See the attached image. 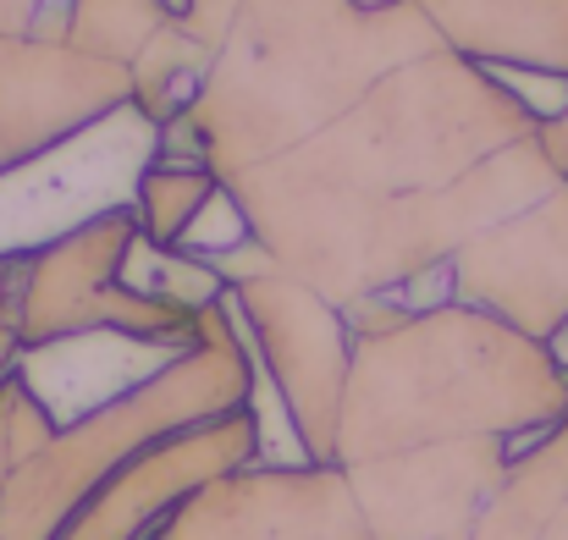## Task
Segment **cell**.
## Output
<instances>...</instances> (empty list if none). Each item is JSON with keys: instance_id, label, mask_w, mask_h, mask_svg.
<instances>
[{"instance_id": "obj_1", "label": "cell", "mask_w": 568, "mask_h": 540, "mask_svg": "<svg viewBox=\"0 0 568 540\" xmlns=\"http://www.w3.org/2000/svg\"><path fill=\"white\" fill-rule=\"evenodd\" d=\"M568 419L552 348L469 309H436L371 337L348 364L337 469H365L442 441H508L525 452Z\"/></svg>"}, {"instance_id": "obj_2", "label": "cell", "mask_w": 568, "mask_h": 540, "mask_svg": "<svg viewBox=\"0 0 568 540\" xmlns=\"http://www.w3.org/2000/svg\"><path fill=\"white\" fill-rule=\"evenodd\" d=\"M161 540H376L337 463H265L204 486Z\"/></svg>"}, {"instance_id": "obj_3", "label": "cell", "mask_w": 568, "mask_h": 540, "mask_svg": "<svg viewBox=\"0 0 568 540\" xmlns=\"http://www.w3.org/2000/svg\"><path fill=\"white\" fill-rule=\"evenodd\" d=\"M541 144H547V155H552V166L568 177V116L558 128H541Z\"/></svg>"}, {"instance_id": "obj_4", "label": "cell", "mask_w": 568, "mask_h": 540, "mask_svg": "<svg viewBox=\"0 0 568 540\" xmlns=\"http://www.w3.org/2000/svg\"><path fill=\"white\" fill-rule=\"evenodd\" d=\"M541 540H568V502L558 508V519L547 524V536H541Z\"/></svg>"}]
</instances>
